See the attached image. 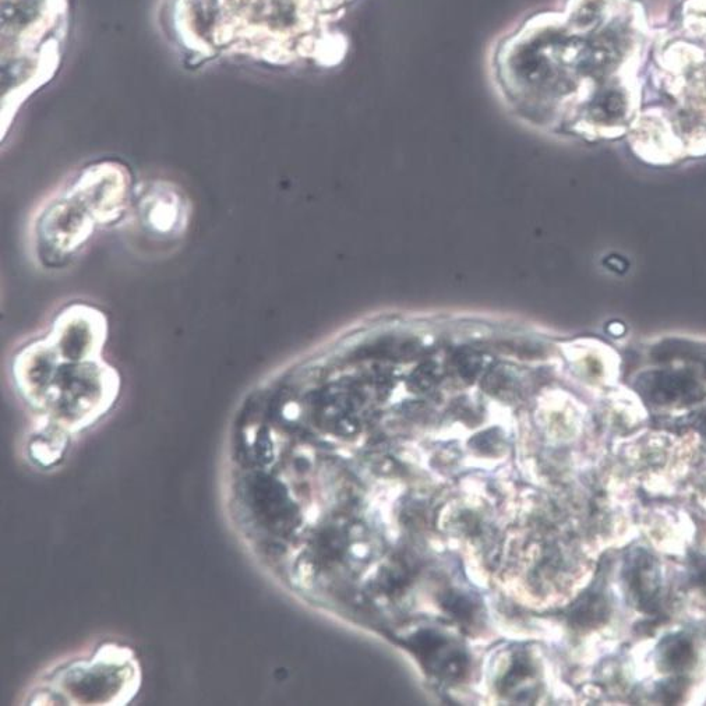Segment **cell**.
I'll return each instance as SVG.
<instances>
[{
  "label": "cell",
  "instance_id": "obj_11",
  "mask_svg": "<svg viewBox=\"0 0 706 706\" xmlns=\"http://www.w3.org/2000/svg\"><path fill=\"white\" fill-rule=\"evenodd\" d=\"M684 690H686V686H684L683 680H670L660 688V698L666 704H674L680 700Z\"/></svg>",
  "mask_w": 706,
  "mask_h": 706
},
{
  "label": "cell",
  "instance_id": "obj_6",
  "mask_svg": "<svg viewBox=\"0 0 706 706\" xmlns=\"http://www.w3.org/2000/svg\"><path fill=\"white\" fill-rule=\"evenodd\" d=\"M640 393L652 404H693L704 398V390L691 374L653 372L640 381Z\"/></svg>",
  "mask_w": 706,
  "mask_h": 706
},
{
  "label": "cell",
  "instance_id": "obj_9",
  "mask_svg": "<svg viewBox=\"0 0 706 706\" xmlns=\"http://www.w3.org/2000/svg\"><path fill=\"white\" fill-rule=\"evenodd\" d=\"M663 667L669 670H684L691 666L694 660L693 644L684 635H676L663 642L660 652Z\"/></svg>",
  "mask_w": 706,
  "mask_h": 706
},
{
  "label": "cell",
  "instance_id": "obj_4",
  "mask_svg": "<svg viewBox=\"0 0 706 706\" xmlns=\"http://www.w3.org/2000/svg\"><path fill=\"white\" fill-rule=\"evenodd\" d=\"M101 225L72 186L49 197L34 217L31 245L42 266L62 267L83 252Z\"/></svg>",
  "mask_w": 706,
  "mask_h": 706
},
{
  "label": "cell",
  "instance_id": "obj_1",
  "mask_svg": "<svg viewBox=\"0 0 706 706\" xmlns=\"http://www.w3.org/2000/svg\"><path fill=\"white\" fill-rule=\"evenodd\" d=\"M356 0H162L161 30L187 67L243 63L334 69L348 55L341 21Z\"/></svg>",
  "mask_w": 706,
  "mask_h": 706
},
{
  "label": "cell",
  "instance_id": "obj_10",
  "mask_svg": "<svg viewBox=\"0 0 706 706\" xmlns=\"http://www.w3.org/2000/svg\"><path fill=\"white\" fill-rule=\"evenodd\" d=\"M607 609L606 599L600 593H591L575 606L573 619L575 623L582 627H593L606 620Z\"/></svg>",
  "mask_w": 706,
  "mask_h": 706
},
{
  "label": "cell",
  "instance_id": "obj_13",
  "mask_svg": "<svg viewBox=\"0 0 706 706\" xmlns=\"http://www.w3.org/2000/svg\"><path fill=\"white\" fill-rule=\"evenodd\" d=\"M697 426L698 430L706 436V412L704 415L700 416V419H698Z\"/></svg>",
  "mask_w": 706,
  "mask_h": 706
},
{
  "label": "cell",
  "instance_id": "obj_2",
  "mask_svg": "<svg viewBox=\"0 0 706 706\" xmlns=\"http://www.w3.org/2000/svg\"><path fill=\"white\" fill-rule=\"evenodd\" d=\"M107 323L97 310L69 306L44 340L17 353L13 376L28 404L63 430L81 429L107 412L118 376L101 359Z\"/></svg>",
  "mask_w": 706,
  "mask_h": 706
},
{
  "label": "cell",
  "instance_id": "obj_5",
  "mask_svg": "<svg viewBox=\"0 0 706 706\" xmlns=\"http://www.w3.org/2000/svg\"><path fill=\"white\" fill-rule=\"evenodd\" d=\"M190 222L192 204L174 183L147 180L134 187L125 225L140 246L151 252H168L185 238Z\"/></svg>",
  "mask_w": 706,
  "mask_h": 706
},
{
  "label": "cell",
  "instance_id": "obj_7",
  "mask_svg": "<svg viewBox=\"0 0 706 706\" xmlns=\"http://www.w3.org/2000/svg\"><path fill=\"white\" fill-rule=\"evenodd\" d=\"M626 580L635 605L652 613L658 605L660 588L655 560L645 552H635L627 560Z\"/></svg>",
  "mask_w": 706,
  "mask_h": 706
},
{
  "label": "cell",
  "instance_id": "obj_8",
  "mask_svg": "<svg viewBox=\"0 0 706 706\" xmlns=\"http://www.w3.org/2000/svg\"><path fill=\"white\" fill-rule=\"evenodd\" d=\"M418 640L412 648L419 652V658L423 660L427 669L446 676H457V673L461 672L462 658L448 645L443 635L422 634Z\"/></svg>",
  "mask_w": 706,
  "mask_h": 706
},
{
  "label": "cell",
  "instance_id": "obj_12",
  "mask_svg": "<svg viewBox=\"0 0 706 706\" xmlns=\"http://www.w3.org/2000/svg\"><path fill=\"white\" fill-rule=\"evenodd\" d=\"M693 580L700 587L706 588V559H697L693 566Z\"/></svg>",
  "mask_w": 706,
  "mask_h": 706
},
{
  "label": "cell",
  "instance_id": "obj_3",
  "mask_svg": "<svg viewBox=\"0 0 706 706\" xmlns=\"http://www.w3.org/2000/svg\"><path fill=\"white\" fill-rule=\"evenodd\" d=\"M72 0H2V136L62 66Z\"/></svg>",
  "mask_w": 706,
  "mask_h": 706
}]
</instances>
